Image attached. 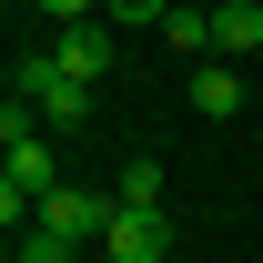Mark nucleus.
<instances>
[{"label": "nucleus", "mask_w": 263, "mask_h": 263, "mask_svg": "<svg viewBox=\"0 0 263 263\" xmlns=\"http://www.w3.org/2000/svg\"><path fill=\"white\" fill-rule=\"evenodd\" d=\"M51 61H61L71 81L101 91V71H111V21H71V31H51Z\"/></svg>", "instance_id": "obj_4"}, {"label": "nucleus", "mask_w": 263, "mask_h": 263, "mask_svg": "<svg viewBox=\"0 0 263 263\" xmlns=\"http://www.w3.org/2000/svg\"><path fill=\"white\" fill-rule=\"evenodd\" d=\"M111 213H122V202H101V193H81V182H61L31 223H41V233H61V243H101V233H111Z\"/></svg>", "instance_id": "obj_2"}, {"label": "nucleus", "mask_w": 263, "mask_h": 263, "mask_svg": "<svg viewBox=\"0 0 263 263\" xmlns=\"http://www.w3.org/2000/svg\"><path fill=\"white\" fill-rule=\"evenodd\" d=\"M10 101H31L51 132H81V122H91V81H71L51 51H21V71H10Z\"/></svg>", "instance_id": "obj_1"}, {"label": "nucleus", "mask_w": 263, "mask_h": 263, "mask_svg": "<svg viewBox=\"0 0 263 263\" xmlns=\"http://www.w3.org/2000/svg\"><path fill=\"white\" fill-rule=\"evenodd\" d=\"M162 41H172V51H213V0H172Z\"/></svg>", "instance_id": "obj_8"}, {"label": "nucleus", "mask_w": 263, "mask_h": 263, "mask_svg": "<svg viewBox=\"0 0 263 263\" xmlns=\"http://www.w3.org/2000/svg\"><path fill=\"white\" fill-rule=\"evenodd\" d=\"M111 202H122V213H162V162H152V152H142V162H122Z\"/></svg>", "instance_id": "obj_7"}, {"label": "nucleus", "mask_w": 263, "mask_h": 263, "mask_svg": "<svg viewBox=\"0 0 263 263\" xmlns=\"http://www.w3.org/2000/svg\"><path fill=\"white\" fill-rule=\"evenodd\" d=\"M193 111H202V122H233V111H243V71H233V61H202L193 71Z\"/></svg>", "instance_id": "obj_5"}, {"label": "nucleus", "mask_w": 263, "mask_h": 263, "mask_svg": "<svg viewBox=\"0 0 263 263\" xmlns=\"http://www.w3.org/2000/svg\"><path fill=\"white\" fill-rule=\"evenodd\" d=\"M162 253H172V223H162V213H111L101 263H162Z\"/></svg>", "instance_id": "obj_3"}, {"label": "nucleus", "mask_w": 263, "mask_h": 263, "mask_svg": "<svg viewBox=\"0 0 263 263\" xmlns=\"http://www.w3.org/2000/svg\"><path fill=\"white\" fill-rule=\"evenodd\" d=\"M41 10H51L61 31H71V21H111V0H41Z\"/></svg>", "instance_id": "obj_11"}, {"label": "nucleus", "mask_w": 263, "mask_h": 263, "mask_svg": "<svg viewBox=\"0 0 263 263\" xmlns=\"http://www.w3.org/2000/svg\"><path fill=\"white\" fill-rule=\"evenodd\" d=\"M71 253H81V243H61V233H10V263H71Z\"/></svg>", "instance_id": "obj_9"}, {"label": "nucleus", "mask_w": 263, "mask_h": 263, "mask_svg": "<svg viewBox=\"0 0 263 263\" xmlns=\"http://www.w3.org/2000/svg\"><path fill=\"white\" fill-rule=\"evenodd\" d=\"M172 0H111V31H162Z\"/></svg>", "instance_id": "obj_10"}, {"label": "nucleus", "mask_w": 263, "mask_h": 263, "mask_svg": "<svg viewBox=\"0 0 263 263\" xmlns=\"http://www.w3.org/2000/svg\"><path fill=\"white\" fill-rule=\"evenodd\" d=\"M213 51H263V0H213Z\"/></svg>", "instance_id": "obj_6"}]
</instances>
